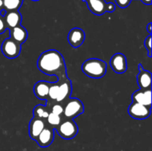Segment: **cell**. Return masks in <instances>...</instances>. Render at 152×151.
Listing matches in <instances>:
<instances>
[{"label":"cell","instance_id":"1","mask_svg":"<svg viewBox=\"0 0 152 151\" xmlns=\"http://www.w3.org/2000/svg\"><path fill=\"white\" fill-rule=\"evenodd\" d=\"M37 67L44 73L66 78V70L62 54L56 50H49L40 55Z\"/></svg>","mask_w":152,"mask_h":151},{"label":"cell","instance_id":"2","mask_svg":"<svg viewBox=\"0 0 152 151\" xmlns=\"http://www.w3.org/2000/svg\"><path fill=\"white\" fill-rule=\"evenodd\" d=\"M82 70L90 78H100L106 73L107 64L99 59H89L83 64Z\"/></svg>","mask_w":152,"mask_h":151},{"label":"cell","instance_id":"3","mask_svg":"<svg viewBox=\"0 0 152 151\" xmlns=\"http://www.w3.org/2000/svg\"><path fill=\"white\" fill-rule=\"evenodd\" d=\"M88 7L89 10L94 14H104L106 12L112 13L115 10V4L112 2L107 3L105 0H84Z\"/></svg>","mask_w":152,"mask_h":151},{"label":"cell","instance_id":"4","mask_svg":"<svg viewBox=\"0 0 152 151\" xmlns=\"http://www.w3.org/2000/svg\"><path fill=\"white\" fill-rule=\"evenodd\" d=\"M56 130L62 139H71L78 133V127L73 119H69L60 123Z\"/></svg>","mask_w":152,"mask_h":151},{"label":"cell","instance_id":"5","mask_svg":"<svg viewBox=\"0 0 152 151\" xmlns=\"http://www.w3.org/2000/svg\"><path fill=\"white\" fill-rule=\"evenodd\" d=\"M83 112H84V105L83 102L77 98L70 99L63 110L65 116L69 119L76 118Z\"/></svg>","mask_w":152,"mask_h":151},{"label":"cell","instance_id":"6","mask_svg":"<svg viewBox=\"0 0 152 151\" xmlns=\"http://www.w3.org/2000/svg\"><path fill=\"white\" fill-rule=\"evenodd\" d=\"M2 53L8 59H14L19 55L21 46L19 43L15 41L11 38H7L1 44Z\"/></svg>","mask_w":152,"mask_h":151},{"label":"cell","instance_id":"7","mask_svg":"<svg viewBox=\"0 0 152 151\" xmlns=\"http://www.w3.org/2000/svg\"><path fill=\"white\" fill-rule=\"evenodd\" d=\"M129 115L135 119H145L151 114V107L133 102L128 109Z\"/></svg>","mask_w":152,"mask_h":151},{"label":"cell","instance_id":"8","mask_svg":"<svg viewBox=\"0 0 152 151\" xmlns=\"http://www.w3.org/2000/svg\"><path fill=\"white\" fill-rule=\"evenodd\" d=\"M110 65L114 72L123 73L127 70V60L126 56L123 53H116L111 58Z\"/></svg>","mask_w":152,"mask_h":151},{"label":"cell","instance_id":"9","mask_svg":"<svg viewBox=\"0 0 152 151\" xmlns=\"http://www.w3.org/2000/svg\"><path fill=\"white\" fill-rule=\"evenodd\" d=\"M86 38V34L83 30L79 28H74L70 30L68 35V41L74 48L79 47L83 44Z\"/></svg>","mask_w":152,"mask_h":151},{"label":"cell","instance_id":"10","mask_svg":"<svg viewBox=\"0 0 152 151\" xmlns=\"http://www.w3.org/2000/svg\"><path fill=\"white\" fill-rule=\"evenodd\" d=\"M133 102L151 107V90H138L132 95Z\"/></svg>","mask_w":152,"mask_h":151},{"label":"cell","instance_id":"11","mask_svg":"<svg viewBox=\"0 0 152 151\" xmlns=\"http://www.w3.org/2000/svg\"><path fill=\"white\" fill-rule=\"evenodd\" d=\"M54 139V130L53 128L45 127L36 139L39 146L41 147H47L50 146Z\"/></svg>","mask_w":152,"mask_h":151},{"label":"cell","instance_id":"12","mask_svg":"<svg viewBox=\"0 0 152 151\" xmlns=\"http://www.w3.org/2000/svg\"><path fill=\"white\" fill-rule=\"evenodd\" d=\"M45 127V124L42 118L34 117L31 120L29 124V135L31 139L36 141L38 136Z\"/></svg>","mask_w":152,"mask_h":151},{"label":"cell","instance_id":"13","mask_svg":"<svg viewBox=\"0 0 152 151\" xmlns=\"http://www.w3.org/2000/svg\"><path fill=\"white\" fill-rule=\"evenodd\" d=\"M140 73L137 75V82L141 90H146L151 87V73L142 68V65H139Z\"/></svg>","mask_w":152,"mask_h":151},{"label":"cell","instance_id":"14","mask_svg":"<svg viewBox=\"0 0 152 151\" xmlns=\"http://www.w3.org/2000/svg\"><path fill=\"white\" fill-rule=\"evenodd\" d=\"M4 19L7 28L8 29H12L15 27L20 25L22 22V16L18 10L6 11Z\"/></svg>","mask_w":152,"mask_h":151},{"label":"cell","instance_id":"15","mask_svg":"<svg viewBox=\"0 0 152 151\" xmlns=\"http://www.w3.org/2000/svg\"><path fill=\"white\" fill-rule=\"evenodd\" d=\"M51 84L45 81H38L34 87L36 96L41 100H45L48 96V91Z\"/></svg>","mask_w":152,"mask_h":151},{"label":"cell","instance_id":"16","mask_svg":"<svg viewBox=\"0 0 152 151\" xmlns=\"http://www.w3.org/2000/svg\"><path fill=\"white\" fill-rule=\"evenodd\" d=\"M10 38L21 44L26 41L28 32L24 27L19 25L10 29Z\"/></svg>","mask_w":152,"mask_h":151},{"label":"cell","instance_id":"17","mask_svg":"<svg viewBox=\"0 0 152 151\" xmlns=\"http://www.w3.org/2000/svg\"><path fill=\"white\" fill-rule=\"evenodd\" d=\"M71 93V83L69 80H66L64 82L59 84V93L56 101L61 102L70 96Z\"/></svg>","mask_w":152,"mask_h":151},{"label":"cell","instance_id":"18","mask_svg":"<svg viewBox=\"0 0 152 151\" xmlns=\"http://www.w3.org/2000/svg\"><path fill=\"white\" fill-rule=\"evenodd\" d=\"M3 9L6 11L18 10L22 4V0H2Z\"/></svg>","mask_w":152,"mask_h":151},{"label":"cell","instance_id":"19","mask_svg":"<svg viewBox=\"0 0 152 151\" xmlns=\"http://www.w3.org/2000/svg\"><path fill=\"white\" fill-rule=\"evenodd\" d=\"M33 114H34V116L37 117V118H47L49 113L45 107L42 105H39L34 107Z\"/></svg>","mask_w":152,"mask_h":151},{"label":"cell","instance_id":"20","mask_svg":"<svg viewBox=\"0 0 152 151\" xmlns=\"http://www.w3.org/2000/svg\"><path fill=\"white\" fill-rule=\"evenodd\" d=\"M47 120L50 125L54 126V127H57L61 123L60 115H56L53 113H50L48 114L47 117Z\"/></svg>","mask_w":152,"mask_h":151},{"label":"cell","instance_id":"21","mask_svg":"<svg viewBox=\"0 0 152 151\" xmlns=\"http://www.w3.org/2000/svg\"><path fill=\"white\" fill-rule=\"evenodd\" d=\"M59 93V84H51L48 91V96L51 99L56 100Z\"/></svg>","mask_w":152,"mask_h":151},{"label":"cell","instance_id":"22","mask_svg":"<svg viewBox=\"0 0 152 151\" xmlns=\"http://www.w3.org/2000/svg\"><path fill=\"white\" fill-rule=\"evenodd\" d=\"M145 47L148 50V56L151 57V36L150 34L145 40Z\"/></svg>","mask_w":152,"mask_h":151},{"label":"cell","instance_id":"23","mask_svg":"<svg viewBox=\"0 0 152 151\" xmlns=\"http://www.w3.org/2000/svg\"><path fill=\"white\" fill-rule=\"evenodd\" d=\"M63 107H62V105H53V107H52V112L53 113L56 114V115H60L63 113Z\"/></svg>","mask_w":152,"mask_h":151},{"label":"cell","instance_id":"24","mask_svg":"<svg viewBox=\"0 0 152 151\" xmlns=\"http://www.w3.org/2000/svg\"><path fill=\"white\" fill-rule=\"evenodd\" d=\"M132 0H115L116 4L121 8H126L131 4Z\"/></svg>","mask_w":152,"mask_h":151},{"label":"cell","instance_id":"25","mask_svg":"<svg viewBox=\"0 0 152 151\" xmlns=\"http://www.w3.org/2000/svg\"><path fill=\"white\" fill-rule=\"evenodd\" d=\"M7 28V25H6L5 22H4V17L0 15V34L3 33Z\"/></svg>","mask_w":152,"mask_h":151},{"label":"cell","instance_id":"26","mask_svg":"<svg viewBox=\"0 0 152 151\" xmlns=\"http://www.w3.org/2000/svg\"><path fill=\"white\" fill-rule=\"evenodd\" d=\"M151 27H152V25H151V23H149L148 25V27H147V30H148V33H149L150 34L151 33V32H152V28H151Z\"/></svg>","mask_w":152,"mask_h":151},{"label":"cell","instance_id":"27","mask_svg":"<svg viewBox=\"0 0 152 151\" xmlns=\"http://www.w3.org/2000/svg\"><path fill=\"white\" fill-rule=\"evenodd\" d=\"M141 1H142L144 4H148V5L151 4V0H141Z\"/></svg>","mask_w":152,"mask_h":151},{"label":"cell","instance_id":"28","mask_svg":"<svg viewBox=\"0 0 152 151\" xmlns=\"http://www.w3.org/2000/svg\"><path fill=\"white\" fill-rule=\"evenodd\" d=\"M3 9V1L2 0H0V11H1V10H2Z\"/></svg>","mask_w":152,"mask_h":151},{"label":"cell","instance_id":"29","mask_svg":"<svg viewBox=\"0 0 152 151\" xmlns=\"http://www.w3.org/2000/svg\"><path fill=\"white\" fill-rule=\"evenodd\" d=\"M32 1H39V0H32Z\"/></svg>","mask_w":152,"mask_h":151},{"label":"cell","instance_id":"30","mask_svg":"<svg viewBox=\"0 0 152 151\" xmlns=\"http://www.w3.org/2000/svg\"><path fill=\"white\" fill-rule=\"evenodd\" d=\"M22 1H23V0H22Z\"/></svg>","mask_w":152,"mask_h":151}]
</instances>
